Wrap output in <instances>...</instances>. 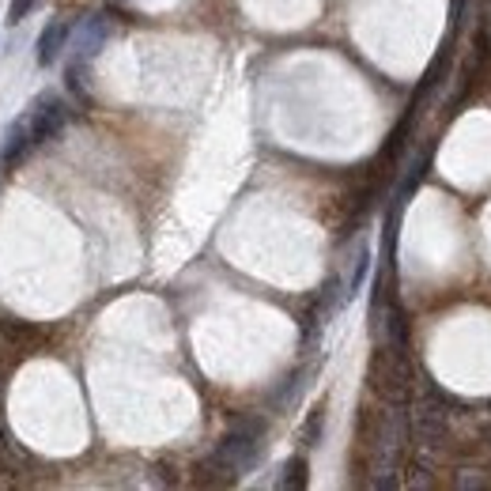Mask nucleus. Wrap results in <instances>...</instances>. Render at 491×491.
Instances as JSON below:
<instances>
[{
  "label": "nucleus",
  "mask_w": 491,
  "mask_h": 491,
  "mask_svg": "<svg viewBox=\"0 0 491 491\" xmlns=\"http://www.w3.org/2000/svg\"><path fill=\"white\" fill-rule=\"evenodd\" d=\"M215 458H220L234 477L239 472H246L250 465H258L261 458V424H239L227 439L220 443V450H215Z\"/></svg>",
  "instance_id": "f257e3e1"
},
{
  "label": "nucleus",
  "mask_w": 491,
  "mask_h": 491,
  "mask_svg": "<svg viewBox=\"0 0 491 491\" xmlns=\"http://www.w3.org/2000/svg\"><path fill=\"white\" fill-rule=\"evenodd\" d=\"M106 39H110V20H106V15H87V20L76 27V34H72V65L87 68L99 57Z\"/></svg>",
  "instance_id": "f03ea898"
},
{
  "label": "nucleus",
  "mask_w": 491,
  "mask_h": 491,
  "mask_svg": "<svg viewBox=\"0 0 491 491\" xmlns=\"http://www.w3.org/2000/svg\"><path fill=\"white\" fill-rule=\"evenodd\" d=\"M34 148H39V140H34V129H31V114L15 118L4 129V140H0V167L15 171Z\"/></svg>",
  "instance_id": "7ed1b4c3"
},
{
  "label": "nucleus",
  "mask_w": 491,
  "mask_h": 491,
  "mask_svg": "<svg viewBox=\"0 0 491 491\" xmlns=\"http://www.w3.org/2000/svg\"><path fill=\"white\" fill-rule=\"evenodd\" d=\"M68 110H65V102L57 95H42L39 102L31 106V129H34V140H49V136H57L61 133V125H65Z\"/></svg>",
  "instance_id": "20e7f679"
},
{
  "label": "nucleus",
  "mask_w": 491,
  "mask_h": 491,
  "mask_svg": "<svg viewBox=\"0 0 491 491\" xmlns=\"http://www.w3.org/2000/svg\"><path fill=\"white\" fill-rule=\"evenodd\" d=\"M68 34H72V23L68 20H53L42 34H39V49H34V61H39L42 68H49L53 61L61 57V49L68 42Z\"/></svg>",
  "instance_id": "39448f33"
},
{
  "label": "nucleus",
  "mask_w": 491,
  "mask_h": 491,
  "mask_svg": "<svg viewBox=\"0 0 491 491\" xmlns=\"http://www.w3.org/2000/svg\"><path fill=\"white\" fill-rule=\"evenodd\" d=\"M0 329H4V337H8L23 355H31L34 348H42V344H46V329H39V325H27V321H4Z\"/></svg>",
  "instance_id": "423d86ee"
},
{
  "label": "nucleus",
  "mask_w": 491,
  "mask_h": 491,
  "mask_svg": "<svg viewBox=\"0 0 491 491\" xmlns=\"http://www.w3.org/2000/svg\"><path fill=\"white\" fill-rule=\"evenodd\" d=\"M367 272H371V250H367V246H359V258H355V268H352V280H348V291H344V299H352L355 291L363 287V280H367Z\"/></svg>",
  "instance_id": "0eeeda50"
},
{
  "label": "nucleus",
  "mask_w": 491,
  "mask_h": 491,
  "mask_svg": "<svg viewBox=\"0 0 491 491\" xmlns=\"http://www.w3.org/2000/svg\"><path fill=\"white\" fill-rule=\"evenodd\" d=\"M276 484L280 487H306V458H291L284 465V477Z\"/></svg>",
  "instance_id": "6e6552de"
},
{
  "label": "nucleus",
  "mask_w": 491,
  "mask_h": 491,
  "mask_svg": "<svg viewBox=\"0 0 491 491\" xmlns=\"http://www.w3.org/2000/svg\"><path fill=\"white\" fill-rule=\"evenodd\" d=\"M321 420H325V405H318L314 408V416H311V424H306V446H318V439H321Z\"/></svg>",
  "instance_id": "1a4fd4ad"
},
{
  "label": "nucleus",
  "mask_w": 491,
  "mask_h": 491,
  "mask_svg": "<svg viewBox=\"0 0 491 491\" xmlns=\"http://www.w3.org/2000/svg\"><path fill=\"white\" fill-rule=\"evenodd\" d=\"M34 4H39V0H12V4H8V23H23Z\"/></svg>",
  "instance_id": "9d476101"
}]
</instances>
